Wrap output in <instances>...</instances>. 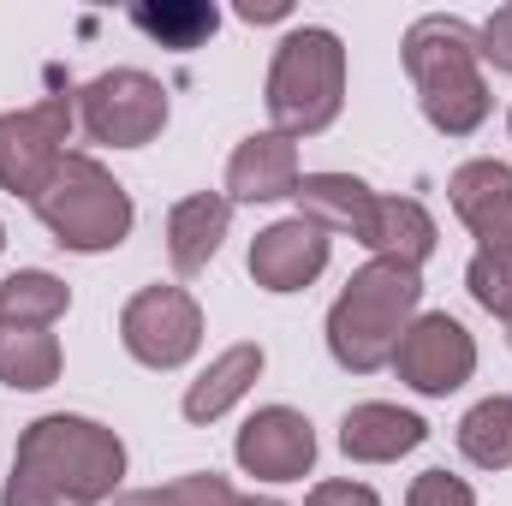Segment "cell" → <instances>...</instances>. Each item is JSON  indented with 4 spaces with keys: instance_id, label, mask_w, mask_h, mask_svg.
<instances>
[{
    "instance_id": "obj_1",
    "label": "cell",
    "mask_w": 512,
    "mask_h": 506,
    "mask_svg": "<svg viewBox=\"0 0 512 506\" xmlns=\"http://www.w3.org/2000/svg\"><path fill=\"white\" fill-rule=\"evenodd\" d=\"M120 483L126 441L96 417L48 411L18 435L0 506H102L120 495Z\"/></svg>"
},
{
    "instance_id": "obj_2",
    "label": "cell",
    "mask_w": 512,
    "mask_h": 506,
    "mask_svg": "<svg viewBox=\"0 0 512 506\" xmlns=\"http://www.w3.org/2000/svg\"><path fill=\"white\" fill-rule=\"evenodd\" d=\"M417 304H423V268L370 256L346 280L334 310H328V352H334V364L352 370V376L387 370L399 340H405V328L417 322Z\"/></svg>"
},
{
    "instance_id": "obj_3",
    "label": "cell",
    "mask_w": 512,
    "mask_h": 506,
    "mask_svg": "<svg viewBox=\"0 0 512 506\" xmlns=\"http://www.w3.org/2000/svg\"><path fill=\"white\" fill-rule=\"evenodd\" d=\"M405 72L417 84V108L441 137H471L489 120L495 96L477 66V30L465 18L429 12L405 30Z\"/></svg>"
},
{
    "instance_id": "obj_4",
    "label": "cell",
    "mask_w": 512,
    "mask_h": 506,
    "mask_svg": "<svg viewBox=\"0 0 512 506\" xmlns=\"http://www.w3.org/2000/svg\"><path fill=\"white\" fill-rule=\"evenodd\" d=\"M268 120L280 137H316L340 120L346 108V48L334 30L322 24H304V30H286L280 48H274V66H268Z\"/></svg>"
},
{
    "instance_id": "obj_5",
    "label": "cell",
    "mask_w": 512,
    "mask_h": 506,
    "mask_svg": "<svg viewBox=\"0 0 512 506\" xmlns=\"http://www.w3.org/2000/svg\"><path fill=\"white\" fill-rule=\"evenodd\" d=\"M36 221L48 227V239L60 251H78V256H102V251H120L131 239V191L96 161V155H66L54 167V179L42 185V197L30 203Z\"/></svg>"
},
{
    "instance_id": "obj_6",
    "label": "cell",
    "mask_w": 512,
    "mask_h": 506,
    "mask_svg": "<svg viewBox=\"0 0 512 506\" xmlns=\"http://www.w3.org/2000/svg\"><path fill=\"white\" fill-rule=\"evenodd\" d=\"M78 126V102L72 96H42L36 108L0 114V191L36 203L42 185L54 179V167L72 155L66 137Z\"/></svg>"
},
{
    "instance_id": "obj_7",
    "label": "cell",
    "mask_w": 512,
    "mask_h": 506,
    "mask_svg": "<svg viewBox=\"0 0 512 506\" xmlns=\"http://www.w3.org/2000/svg\"><path fill=\"white\" fill-rule=\"evenodd\" d=\"M72 102H78V126L90 143L143 149L167 126V90H161V78H149L137 66H114V72L90 78Z\"/></svg>"
},
{
    "instance_id": "obj_8",
    "label": "cell",
    "mask_w": 512,
    "mask_h": 506,
    "mask_svg": "<svg viewBox=\"0 0 512 506\" xmlns=\"http://www.w3.org/2000/svg\"><path fill=\"white\" fill-rule=\"evenodd\" d=\"M120 346L143 370H179L203 346V310L185 286H143L120 310Z\"/></svg>"
},
{
    "instance_id": "obj_9",
    "label": "cell",
    "mask_w": 512,
    "mask_h": 506,
    "mask_svg": "<svg viewBox=\"0 0 512 506\" xmlns=\"http://www.w3.org/2000/svg\"><path fill=\"white\" fill-rule=\"evenodd\" d=\"M393 376L405 381L411 393H423V399L459 393L465 381L477 376V340H471V328L459 316H447V310L417 316L405 328L399 352H393Z\"/></svg>"
},
{
    "instance_id": "obj_10",
    "label": "cell",
    "mask_w": 512,
    "mask_h": 506,
    "mask_svg": "<svg viewBox=\"0 0 512 506\" xmlns=\"http://www.w3.org/2000/svg\"><path fill=\"white\" fill-rule=\"evenodd\" d=\"M239 471L256 483H304L316 465V429L292 405H262L233 441Z\"/></svg>"
},
{
    "instance_id": "obj_11",
    "label": "cell",
    "mask_w": 512,
    "mask_h": 506,
    "mask_svg": "<svg viewBox=\"0 0 512 506\" xmlns=\"http://www.w3.org/2000/svg\"><path fill=\"white\" fill-rule=\"evenodd\" d=\"M328 233L304 215H286L251 239V280L262 292H304L328 268Z\"/></svg>"
},
{
    "instance_id": "obj_12",
    "label": "cell",
    "mask_w": 512,
    "mask_h": 506,
    "mask_svg": "<svg viewBox=\"0 0 512 506\" xmlns=\"http://www.w3.org/2000/svg\"><path fill=\"white\" fill-rule=\"evenodd\" d=\"M447 197H453V215L465 221V233L477 239V251L512 245V167L507 161L477 155V161L453 167Z\"/></svg>"
},
{
    "instance_id": "obj_13",
    "label": "cell",
    "mask_w": 512,
    "mask_h": 506,
    "mask_svg": "<svg viewBox=\"0 0 512 506\" xmlns=\"http://www.w3.org/2000/svg\"><path fill=\"white\" fill-rule=\"evenodd\" d=\"M298 143L280 131H251L227 155V203H280L298 191Z\"/></svg>"
},
{
    "instance_id": "obj_14",
    "label": "cell",
    "mask_w": 512,
    "mask_h": 506,
    "mask_svg": "<svg viewBox=\"0 0 512 506\" xmlns=\"http://www.w3.org/2000/svg\"><path fill=\"white\" fill-rule=\"evenodd\" d=\"M429 441V423L417 411H399L387 399H364L340 417V453L358 465H393Z\"/></svg>"
},
{
    "instance_id": "obj_15",
    "label": "cell",
    "mask_w": 512,
    "mask_h": 506,
    "mask_svg": "<svg viewBox=\"0 0 512 506\" xmlns=\"http://www.w3.org/2000/svg\"><path fill=\"white\" fill-rule=\"evenodd\" d=\"M227 227H233V203H227L221 191H191V197H179V203L167 209V262H173L179 274H203V268L215 262V251H221Z\"/></svg>"
},
{
    "instance_id": "obj_16",
    "label": "cell",
    "mask_w": 512,
    "mask_h": 506,
    "mask_svg": "<svg viewBox=\"0 0 512 506\" xmlns=\"http://www.w3.org/2000/svg\"><path fill=\"white\" fill-rule=\"evenodd\" d=\"M292 203H298V215L316 221L328 239H334V233L364 239V227H370V215H376V191H370L358 173H304L298 191H292Z\"/></svg>"
},
{
    "instance_id": "obj_17",
    "label": "cell",
    "mask_w": 512,
    "mask_h": 506,
    "mask_svg": "<svg viewBox=\"0 0 512 506\" xmlns=\"http://www.w3.org/2000/svg\"><path fill=\"white\" fill-rule=\"evenodd\" d=\"M358 245L370 256L423 268V262L435 256V245H441V233H435V215H429L417 197H376V215H370V227H364Z\"/></svg>"
},
{
    "instance_id": "obj_18",
    "label": "cell",
    "mask_w": 512,
    "mask_h": 506,
    "mask_svg": "<svg viewBox=\"0 0 512 506\" xmlns=\"http://www.w3.org/2000/svg\"><path fill=\"white\" fill-rule=\"evenodd\" d=\"M262 364H268V358H262V346H256V340L227 346V352H221L203 376L185 387V405H179V411H185L191 423H215V417H227V411H233V405H239V399L256 387Z\"/></svg>"
},
{
    "instance_id": "obj_19",
    "label": "cell",
    "mask_w": 512,
    "mask_h": 506,
    "mask_svg": "<svg viewBox=\"0 0 512 506\" xmlns=\"http://www.w3.org/2000/svg\"><path fill=\"white\" fill-rule=\"evenodd\" d=\"M72 310V286L48 268H18L0 280V322L12 328H54Z\"/></svg>"
},
{
    "instance_id": "obj_20",
    "label": "cell",
    "mask_w": 512,
    "mask_h": 506,
    "mask_svg": "<svg viewBox=\"0 0 512 506\" xmlns=\"http://www.w3.org/2000/svg\"><path fill=\"white\" fill-rule=\"evenodd\" d=\"M60 381V340L48 328H12L0 322V387L42 393Z\"/></svg>"
},
{
    "instance_id": "obj_21",
    "label": "cell",
    "mask_w": 512,
    "mask_h": 506,
    "mask_svg": "<svg viewBox=\"0 0 512 506\" xmlns=\"http://www.w3.org/2000/svg\"><path fill=\"white\" fill-rule=\"evenodd\" d=\"M459 453L477 471H512V393H489L459 417Z\"/></svg>"
},
{
    "instance_id": "obj_22",
    "label": "cell",
    "mask_w": 512,
    "mask_h": 506,
    "mask_svg": "<svg viewBox=\"0 0 512 506\" xmlns=\"http://www.w3.org/2000/svg\"><path fill=\"white\" fill-rule=\"evenodd\" d=\"M131 24H137L149 42L191 54V48H203V42L215 36L221 12H215V6H203V0H161V6H155V0H143V6H131Z\"/></svg>"
},
{
    "instance_id": "obj_23",
    "label": "cell",
    "mask_w": 512,
    "mask_h": 506,
    "mask_svg": "<svg viewBox=\"0 0 512 506\" xmlns=\"http://www.w3.org/2000/svg\"><path fill=\"white\" fill-rule=\"evenodd\" d=\"M465 292H471L489 316L512 322V245H489V251L471 256V268H465Z\"/></svg>"
},
{
    "instance_id": "obj_24",
    "label": "cell",
    "mask_w": 512,
    "mask_h": 506,
    "mask_svg": "<svg viewBox=\"0 0 512 506\" xmlns=\"http://www.w3.org/2000/svg\"><path fill=\"white\" fill-rule=\"evenodd\" d=\"M114 506H233V483L215 471H191L167 489H126Z\"/></svg>"
},
{
    "instance_id": "obj_25",
    "label": "cell",
    "mask_w": 512,
    "mask_h": 506,
    "mask_svg": "<svg viewBox=\"0 0 512 506\" xmlns=\"http://www.w3.org/2000/svg\"><path fill=\"white\" fill-rule=\"evenodd\" d=\"M405 506H477V495H471V483L453 477V471H423V477H411Z\"/></svg>"
},
{
    "instance_id": "obj_26",
    "label": "cell",
    "mask_w": 512,
    "mask_h": 506,
    "mask_svg": "<svg viewBox=\"0 0 512 506\" xmlns=\"http://www.w3.org/2000/svg\"><path fill=\"white\" fill-rule=\"evenodd\" d=\"M477 60H489L495 72H507L512 78V0L507 6H495L489 24L477 30Z\"/></svg>"
},
{
    "instance_id": "obj_27",
    "label": "cell",
    "mask_w": 512,
    "mask_h": 506,
    "mask_svg": "<svg viewBox=\"0 0 512 506\" xmlns=\"http://www.w3.org/2000/svg\"><path fill=\"white\" fill-rule=\"evenodd\" d=\"M304 506H382V495L370 483H316Z\"/></svg>"
},
{
    "instance_id": "obj_28",
    "label": "cell",
    "mask_w": 512,
    "mask_h": 506,
    "mask_svg": "<svg viewBox=\"0 0 512 506\" xmlns=\"http://www.w3.org/2000/svg\"><path fill=\"white\" fill-rule=\"evenodd\" d=\"M239 18H245V24H274V18H286V0H262V6L245 0V6H239Z\"/></svg>"
},
{
    "instance_id": "obj_29",
    "label": "cell",
    "mask_w": 512,
    "mask_h": 506,
    "mask_svg": "<svg viewBox=\"0 0 512 506\" xmlns=\"http://www.w3.org/2000/svg\"><path fill=\"white\" fill-rule=\"evenodd\" d=\"M233 506H286V501H274V495H233Z\"/></svg>"
},
{
    "instance_id": "obj_30",
    "label": "cell",
    "mask_w": 512,
    "mask_h": 506,
    "mask_svg": "<svg viewBox=\"0 0 512 506\" xmlns=\"http://www.w3.org/2000/svg\"><path fill=\"white\" fill-rule=\"evenodd\" d=\"M0 251H6V227H0Z\"/></svg>"
},
{
    "instance_id": "obj_31",
    "label": "cell",
    "mask_w": 512,
    "mask_h": 506,
    "mask_svg": "<svg viewBox=\"0 0 512 506\" xmlns=\"http://www.w3.org/2000/svg\"><path fill=\"white\" fill-rule=\"evenodd\" d=\"M507 340H512V322H507Z\"/></svg>"
},
{
    "instance_id": "obj_32",
    "label": "cell",
    "mask_w": 512,
    "mask_h": 506,
    "mask_svg": "<svg viewBox=\"0 0 512 506\" xmlns=\"http://www.w3.org/2000/svg\"><path fill=\"white\" fill-rule=\"evenodd\" d=\"M507 131H512V114H507Z\"/></svg>"
}]
</instances>
